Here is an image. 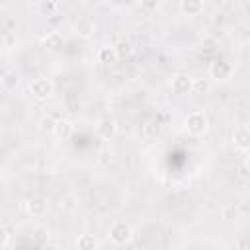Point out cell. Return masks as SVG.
I'll return each mask as SVG.
<instances>
[{"mask_svg": "<svg viewBox=\"0 0 250 250\" xmlns=\"http://www.w3.org/2000/svg\"><path fill=\"white\" fill-rule=\"evenodd\" d=\"M207 125H209V121H207V117H205L203 111H191V113H188L186 119H184L186 131H188L189 135H193V137H201V135L207 131Z\"/></svg>", "mask_w": 250, "mask_h": 250, "instance_id": "1", "label": "cell"}, {"mask_svg": "<svg viewBox=\"0 0 250 250\" xmlns=\"http://www.w3.org/2000/svg\"><path fill=\"white\" fill-rule=\"evenodd\" d=\"M131 234H133V230H131V225L127 221H115L109 227V240L113 244H119L121 246L125 242H129L131 240Z\"/></svg>", "mask_w": 250, "mask_h": 250, "instance_id": "2", "label": "cell"}, {"mask_svg": "<svg viewBox=\"0 0 250 250\" xmlns=\"http://www.w3.org/2000/svg\"><path fill=\"white\" fill-rule=\"evenodd\" d=\"M29 92L33 98L37 100H47L51 94H53V82L45 76H37L29 82Z\"/></svg>", "mask_w": 250, "mask_h": 250, "instance_id": "3", "label": "cell"}, {"mask_svg": "<svg viewBox=\"0 0 250 250\" xmlns=\"http://www.w3.org/2000/svg\"><path fill=\"white\" fill-rule=\"evenodd\" d=\"M170 88L176 94H189V92H193V78L186 72H178V74L172 76Z\"/></svg>", "mask_w": 250, "mask_h": 250, "instance_id": "4", "label": "cell"}, {"mask_svg": "<svg viewBox=\"0 0 250 250\" xmlns=\"http://www.w3.org/2000/svg\"><path fill=\"white\" fill-rule=\"evenodd\" d=\"M209 74H211V78H215V80H227V78L232 74V66H230L229 62H225V61H215V62H211V66H209Z\"/></svg>", "mask_w": 250, "mask_h": 250, "instance_id": "5", "label": "cell"}, {"mask_svg": "<svg viewBox=\"0 0 250 250\" xmlns=\"http://www.w3.org/2000/svg\"><path fill=\"white\" fill-rule=\"evenodd\" d=\"M47 199L45 197H31V199H27L25 201V211L31 215V217H41V215H45L47 213Z\"/></svg>", "mask_w": 250, "mask_h": 250, "instance_id": "6", "label": "cell"}, {"mask_svg": "<svg viewBox=\"0 0 250 250\" xmlns=\"http://www.w3.org/2000/svg\"><path fill=\"white\" fill-rule=\"evenodd\" d=\"M232 143L234 146L242 148V150H248L250 148V129L246 127H236L232 131Z\"/></svg>", "mask_w": 250, "mask_h": 250, "instance_id": "7", "label": "cell"}, {"mask_svg": "<svg viewBox=\"0 0 250 250\" xmlns=\"http://www.w3.org/2000/svg\"><path fill=\"white\" fill-rule=\"evenodd\" d=\"M0 82H2V88H4L6 92H14V90L18 88V84H20V76H18V72H16L14 68H6V70L2 72Z\"/></svg>", "mask_w": 250, "mask_h": 250, "instance_id": "8", "label": "cell"}, {"mask_svg": "<svg viewBox=\"0 0 250 250\" xmlns=\"http://www.w3.org/2000/svg\"><path fill=\"white\" fill-rule=\"evenodd\" d=\"M96 129H98L100 137H104V139H111V137L115 135V131H117V125H115V121H113L111 117H104V119L98 121Z\"/></svg>", "mask_w": 250, "mask_h": 250, "instance_id": "9", "label": "cell"}, {"mask_svg": "<svg viewBox=\"0 0 250 250\" xmlns=\"http://www.w3.org/2000/svg\"><path fill=\"white\" fill-rule=\"evenodd\" d=\"M72 131H74V125H72V121L70 119H57V123H55V135L59 137V139H68L70 135H72Z\"/></svg>", "mask_w": 250, "mask_h": 250, "instance_id": "10", "label": "cell"}, {"mask_svg": "<svg viewBox=\"0 0 250 250\" xmlns=\"http://www.w3.org/2000/svg\"><path fill=\"white\" fill-rule=\"evenodd\" d=\"M62 43H64V37H62V33H59V31H49V33L43 37V45H45L47 49H51V51L61 49Z\"/></svg>", "mask_w": 250, "mask_h": 250, "instance_id": "11", "label": "cell"}, {"mask_svg": "<svg viewBox=\"0 0 250 250\" xmlns=\"http://www.w3.org/2000/svg\"><path fill=\"white\" fill-rule=\"evenodd\" d=\"M74 31L78 35H82V37H90L92 31H94V21L90 18H78L74 21Z\"/></svg>", "mask_w": 250, "mask_h": 250, "instance_id": "12", "label": "cell"}, {"mask_svg": "<svg viewBox=\"0 0 250 250\" xmlns=\"http://www.w3.org/2000/svg\"><path fill=\"white\" fill-rule=\"evenodd\" d=\"M98 248V240L94 234L84 232L76 238V250H96Z\"/></svg>", "mask_w": 250, "mask_h": 250, "instance_id": "13", "label": "cell"}, {"mask_svg": "<svg viewBox=\"0 0 250 250\" xmlns=\"http://www.w3.org/2000/svg\"><path fill=\"white\" fill-rule=\"evenodd\" d=\"M180 10L186 14V16H197L203 12V2L201 0H184L180 4Z\"/></svg>", "mask_w": 250, "mask_h": 250, "instance_id": "14", "label": "cell"}, {"mask_svg": "<svg viewBox=\"0 0 250 250\" xmlns=\"http://www.w3.org/2000/svg\"><path fill=\"white\" fill-rule=\"evenodd\" d=\"M98 59H100V62H113L115 59H117V51H115V47H102L100 51H98Z\"/></svg>", "mask_w": 250, "mask_h": 250, "instance_id": "15", "label": "cell"}, {"mask_svg": "<svg viewBox=\"0 0 250 250\" xmlns=\"http://www.w3.org/2000/svg\"><path fill=\"white\" fill-rule=\"evenodd\" d=\"M37 8H39L43 14L51 16V14H57V12L61 10V4H59V2H53V0H47V2H39Z\"/></svg>", "mask_w": 250, "mask_h": 250, "instance_id": "16", "label": "cell"}, {"mask_svg": "<svg viewBox=\"0 0 250 250\" xmlns=\"http://www.w3.org/2000/svg\"><path fill=\"white\" fill-rule=\"evenodd\" d=\"M143 131H145V135L146 137H156L158 133H160V123L156 121V119H150V121H146L145 123V127H143Z\"/></svg>", "mask_w": 250, "mask_h": 250, "instance_id": "17", "label": "cell"}, {"mask_svg": "<svg viewBox=\"0 0 250 250\" xmlns=\"http://www.w3.org/2000/svg\"><path fill=\"white\" fill-rule=\"evenodd\" d=\"M61 207H62L64 211H72V209L76 207V197H74V195H64V197L61 199Z\"/></svg>", "mask_w": 250, "mask_h": 250, "instance_id": "18", "label": "cell"}, {"mask_svg": "<svg viewBox=\"0 0 250 250\" xmlns=\"http://www.w3.org/2000/svg\"><path fill=\"white\" fill-rule=\"evenodd\" d=\"M209 90V82L207 80H193V92L197 94H203Z\"/></svg>", "mask_w": 250, "mask_h": 250, "instance_id": "19", "label": "cell"}, {"mask_svg": "<svg viewBox=\"0 0 250 250\" xmlns=\"http://www.w3.org/2000/svg\"><path fill=\"white\" fill-rule=\"evenodd\" d=\"M55 123H57V121H53L51 117H45V119L41 121V127L47 129V131H55Z\"/></svg>", "mask_w": 250, "mask_h": 250, "instance_id": "20", "label": "cell"}, {"mask_svg": "<svg viewBox=\"0 0 250 250\" xmlns=\"http://www.w3.org/2000/svg\"><path fill=\"white\" fill-rule=\"evenodd\" d=\"M8 240H10V229H4V236H2V244L6 246V244H8Z\"/></svg>", "mask_w": 250, "mask_h": 250, "instance_id": "21", "label": "cell"}, {"mask_svg": "<svg viewBox=\"0 0 250 250\" xmlns=\"http://www.w3.org/2000/svg\"><path fill=\"white\" fill-rule=\"evenodd\" d=\"M143 6H146V8H156V2H145Z\"/></svg>", "mask_w": 250, "mask_h": 250, "instance_id": "22", "label": "cell"}, {"mask_svg": "<svg viewBox=\"0 0 250 250\" xmlns=\"http://www.w3.org/2000/svg\"><path fill=\"white\" fill-rule=\"evenodd\" d=\"M246 166L250 168V152H248V156H246Z\"/></svg>", "mask_w": 250, "mask_h": 250, "instance_id": "23", "label": "cell"}]
</instances>
